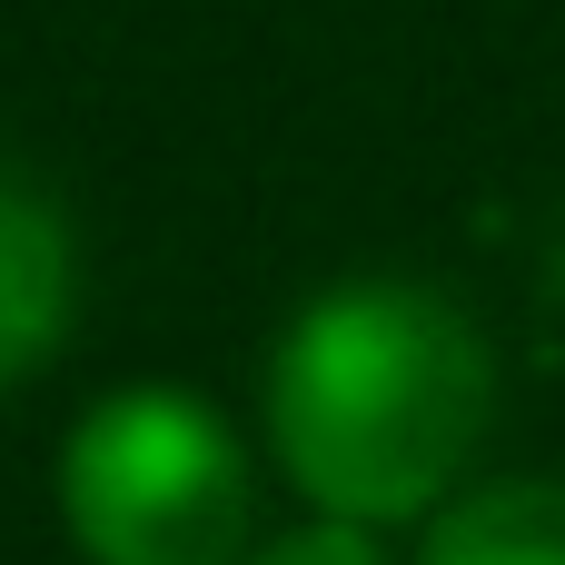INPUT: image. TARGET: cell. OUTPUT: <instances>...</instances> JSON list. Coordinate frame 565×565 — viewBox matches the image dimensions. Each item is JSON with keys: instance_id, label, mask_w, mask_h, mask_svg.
I'll return each mask as SVG.
<instances>
[{"instance_id": "3957f363", "label": "cell", "mask_w": 565, "mask_h": 565, "mask_svg": "<svg viewBox=\"0 0 565 565\" xmlns=\"http://www.w3.org/2000/svg\"><path fill=\"white\" fill-rule=\"evenodd\" d=\"M70 308H79V248H70V218L60 199L0 159V387L40 377L70 338Z\"/></svg>"}, {"instance_id": "7a4b0ae2", "label": "cell", "mask_w": 565, "mask_h": 565, "mask_svg": "<svg viewBox=\"0 0 565 565\" xmlns=\"http://www.w3.org/2000/svg\"><path fill=\"white\" fill-rule=\"evenodd\" d=\"M248 516L238 427L189 387H109L60 447V526L89 565H238Z\"/></svg>"}, {"instance_id": "5b68a950", "label": "cell", "mask_w": 565, "mask_h": 565, "mask_svg": "<svg viewBox=\"0 0 565 565\" xmlns=\"http://www.w3.org/2000/svg\"><path fill=\"white\" fill-rule=\"evenodd\" d=\"M248 565H387V546H377V526H348V516H308V526H288L278 546H258Z\"/></svg>"}, {"instance_id": "6da1fadb", "label": "cell", "mask_w": 565, "mask_h": 565, "mask_svg": "<svg viewBox=\"0 0 565 565\" xmlns=\"http://www.w3.org/2000/svg\"><path fill=\"white\" fill-rule=\"evenodd\" d=\"M497 367L477 318L427 278L318 288L268 358V447L318 516H437L487 437Z\"/></svg>"}, {"instance_id": "277c9868", "label": "cell", "mask_w": 565, "mask_h": 565, "mask_svg": "<svg viewBox=\"0 0 565 565\" xmlns=\"http://www.w3.org/2000/svg\"><path fill=\"white\" fill-rule=\"evenodd\" d=\"M417 565H565V487L556 477H497L477 497H447L427 516Z\"/></svg>"}]
</instances>
